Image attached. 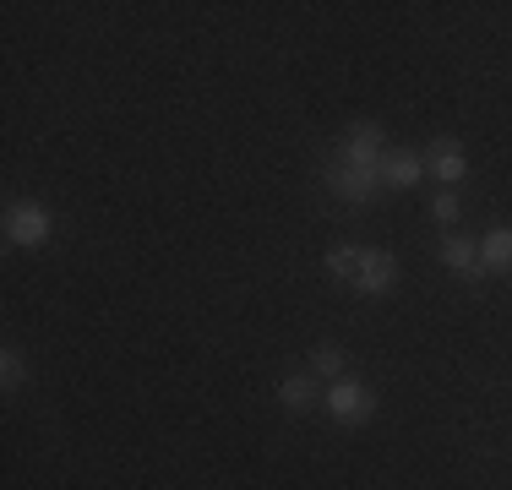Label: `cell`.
<instances>
[{
	"label": "cell",
	"instance_id": "9",
	"mask_svg": "<svg viewBox=\"0 0 512 490\" xmlns=\"http://www.w3.org/2000/svg\"><path fill=\"white\" fill-rule=\"evenodd\" d=\"M480 262L491 267V273H512V224L485 229V240H480Z\"/></svg>",
	"mask_w": 512,
	"mask_h": 490
},
{
	"label": "cell",
	"instance_id": "13",
	"mask_svg": "<svg viewBox=\"0 0 512 490\" xmlns=\"http://www.w3.org/2000/svg\"><path fill=\"white\" fill-rule=\"evenodd\" d=\"M360 256H365V245H333V251H327V273H333V278H355L360 273Z\"/></svg>",
	"mask_w": 512,
	"mask_h": 490
},
{
	"label": "cell",
	"instance_id": "11",
	"mask_svg": "<svg viewBox=\"0 0 512 490\" xmlns=\"http://www.w3.org/2000/svg\"><path fill=\"white\" fill-rule=\"evenodd\" d=\"M22 382H28V360H22V349H17V343H6V349H0V387H6V392H17Z\"/></svg>",
	"mask_w": 512,
	"mask_h": 490
},
{
	"label": "cell",
	"instance_id": "4",
	"mask_svg": "<svg viewBox=\"0 0 512 490\" xmlns=\"http://www.w3.org/2000/svg\"><path fill=\"white\" fill-rule=\"evenodd\" d=\"M327 186L338 191V202L365 207L376 191H382V169H355V164H338V158H333V169H327Z\"/></svg>",
	"mask_w": 512,
	"mask_h": 490
},
{
	"label": "cell",
	"instance_id": "12",
	"mask_svg": "<svg viewBox=\"0 0 512 490\" xmlns=\"http://www.w3.org/2000/svg\"><path fill=\"white\" fill-rule=\"evenodd\" d=\"M344 360H349V354L338 349V343H322V349L311 354V371L327 376V382H344Z\"/></svg>",
	"mask_w": 512,
	"mask_h": 490
},
{
	"label": "cell",
	"instance_id": "10",
	"mask_svg": "<svg viewBox=\"0 0 512 490\" xmlns=\"http://www.w3.org/2000/svg\"><path fill=\"white\" fill-rule=\"evenodd\" d=\"M278 398H284L289 414H306V409H316V403H322V392H316L311 376H284V382H278Z\"/></svg>",
	"mask_w": 512,
	"mask_h": 490
},
{
	"label": "cell",
	"instance_id": "3",
	"mask_svg": "<svg viewBox=\"0 0 512 490\" xmlns=\"http://www.w3.org/2000/svg\"><path fill=\"white\" fill-rule=\"evenodd\" d=\"M6 240H11V245H28V251H39V245L50 240V207L33 202V196L11 202V207H6Z\"/></svg>",
	"mask_w": 512,
	"mask_h": 490
},
{
	"label": "cell",
	"instance_id": "2",
	"mask_svg": "<svg viewBox=\"0 0 512 490\" xmlns=\"http://www.w3.org/2000/svg\"><path fill=\"white\" fill-rule=\"evenodd\" d=\"M382 120H355L338 142V164H355V169H382L387 147H382Z\"/></svg>",
	"mask_w": 512,
	"mask_h": 490
},
{
	"label": "cell",
	"instance_id": "14",
	"mask_svg": "<svg viewBox=\"0 0 512 490\" xmlns=\"http://www.w3.org/2000/svg\"><path fill=\"white\" fill-rule=\"evenodd\" d=\"M458 213H463V207H458L453 191H436L431 196V218H436V224H458Z\"/></svg>",
	"mask_w": 512,
	"mask_h": 490
},
{
	"label": "cell",
	"instance_id": "8",
	"mask_svg": "<svg viewBox=\"0 0 512 490\" xmlns=\"http://www.w3.org/2000/svg\"><path fill=\"white\" fill-rule=\"evenodd\" d=\"M442 262L453 267V273H463V278H480V240H469V235H447L442 240Z\"/></svg>",
	"mask_w": 512,
	"mask_h": 490
},
{
	"label": "cell",
	"instance_id": "1",
	"mask_svg": "<svg viewBox=\"0 0 512 490\" xmlns=\"http://www.w3.org/2000/svg\"><path fill=\"white\" fill-rule=\"evenodd\" d=\"M322 409L333 414L338 425H365L376 414V392L365 387V382H355V376H344V382H327Z\"/></svg>",
	"mask_w": 512,
	"mask_h": 490
},
{
	"label": "cell",
	"instance_id": "5",
	"mask_svg": "<svg viewBox=\"0 0 512 490\" xmlns=\"http://www.w3.org/2000/svg\"><path fill=\"white\" fill-rule=\"evenodd\" d=\"M349 284H355L360 294H371V300H376V294H387V289L398 284V256H393V251H382V245H365L360 273L349 278Z\"/></svg>",
	"mask_w": 512,
	"mask_h": 490
},
{
	"label": "cell",
	"instance_id": "7",
	"mask_svg": "<svg viewBox=\"0 0 512 490\" xmlns=\"http://www.w3.org/2000/svg\"><path fill=\"white\" fill-rule=\"evenodd\" d=\"M420 180H425V153H409V147H387V158H382V186L409 191V186H420Z\"/></svg>",
	"mask_w": 512,
	"mask_h": 490
},
{
	"label": "cell",
	"instance_id": "6",
	"mask_svg": "<svg viewBox=\"0 0 512 490\" xmlns=\"http://www.w3.org/2000/svg\"><path fill=\"white\" fill-rule=\"evenodd\" d=\"M425 175L442 180V186H458V180L469 175V153H463V147H458L453 137L425 142Z\"/></svg>",
	"mask_w": 512,
	"mask_h": 490
}]
</instances>
